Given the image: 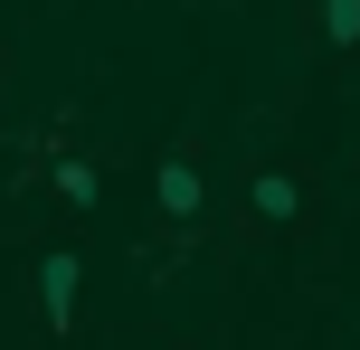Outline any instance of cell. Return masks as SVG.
Wrapping results in <instances>:
<instances>
[{
  "mask_svg": "<svg viewBox=\"0 0 360 350\" xmlns=\"http://www.w3.org/2000/svg\"><path fill=\"white\" fill-rule=\"evenodd\" d=\"M313 38H323L332 57L360 48V0H313Z\"/></svg>",
  "mask_w": 360,
  "mask_h": 350,
  "instance_id": "5",
  "label": "cell"
},
{
  "mask_svg": "<svg viewBox=\"0 0 360 350\" xmlns=\"http://www.w3.org/2000/svg\"><path fill=\"white\" fill-rule=\"evenodd\" d=\"M237 218H247V237H294V227H313V170L304 161H256Z\"/></svg>",
  "mask_w": 360,
  "mask_h": 350,
  "instance_id": "1",
  "label": "cell"
},
{
  "mask_svg": "<svg viewBox=\"0 0 360 350\" xmlns=\"http://www.w3.org/2000/svg\"><path fill=\"white\" fill-rule=\"evenodd\" d=\"M0 86H10V48H0Z\"/></svg>",
  "mask_w": 360,
  "mask_h": 350,
  "instance_id": "6",
  "label": "cell"
},
{
  "mask_svg": "<svg viewBox=\"0 0 360 350\" xmlns=\"http://www.w3.org/2000/svg\"><path fill=\"white\" fill-rule=\"evenodd\" d=\"M152 208H162V227H180V237L209 218V170H199V142H171L162 161H152Z\"/></svg>",
  "mask_w": 360,
  "mask_h": 350,
  "instance_id": "2",
  "label": "cell"
},
{
  "mask_svg": "<svg viewBox=\"0 0 360 350\" xmlns=\"http://www.w3.org/2000/svg\"><path fill=\"white\" fill-rule=\"evenodd\" d=\"M76 303H86V265H76V246H48V256H38V322L67 341L76 332Z\"/></svg>",
  "mask_w": 360,
  "mask_h": 350,
  "instance_id": "3",
  "label": "cell"
},
{
  "mask_svg": "<svg viewBox=\"0 0 360 350\" xmlns=\"http://www.w3.org/2000/svg\"><path fill=\"white\" fill-rule=\"evenodd\" d=\"M180 350H199V341H180Z\"/></svg>",
  "mask_w": 360,
  "mask_h": 350,
  "instance_id": "7",
  "label": "cell"
},
{
  "mask_svg": "<svg viewBox=\"0 0 360 350\" xmlns=\"http://www.w3.org/2000/svg\"><path fill=\"white\" fill-rule=\"evenodd\" d=\"M48 189H57L67 218H95V208H105V170H95L86 152H67V142H48Z\"/></svg>",
  "mask_w": 360,
  "mask_h": 350,
  "instance_id": "4",
  "label": "cell"
}]
</instances>
